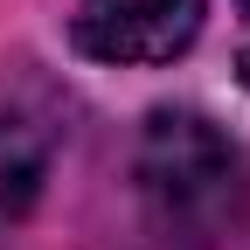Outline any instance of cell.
Masks as SVG:
<instances>
[{
  "label": "cell",
  "instance_id": "cell-3",
  "mask_svg": "<svg viewBox=\"0 0 250 250\" xmlns=\"http://www.w3.org/2000/svg\"><path fill=\"white\" fill-rule=\"evenodd\" d=\"M56 153H62V111L56 104H42V98L0 104V250L35 215Z\"/></svg>",
  "mask_w": 250,
  "mask_h": 250
},
{
  "label": "cell",
  "instance_id": "cell-2",
  "mask_svg": "<svg viewBox=\"0 0 250 250\" xmlns=\"http://www.w3.org/2000/svg\"><path fill=\"white\" fill-rule=\"evenodd\" d=\"M208 0H70V49L104 70H167L195 49Z\"/></svg>",
  "mask_w": 250,
  "mask_h": 250
},
{
  "label": "cell",
  "instance_id": "cell-4",
  "mask_svg": "<svg viewBox=\"0 0 250 250\" xmlns=\"http://www.w3.org/2000/svg\"><path fill=\"white\" fill-rule=\"evenodd\" d=\"M236 21H243V70H250V0H236Z\"/></svg>",
  "mask_w": 250,
  "mask_h": 250
},
{
  "label": "cell",
  "instance_id": "cell-1",
  "mask_svg": "<svg viewBox=\"0 0 250 250\" xmlns=\"http://www.w3.org/2000/svg\"><path fill=\"white\" fill-rule=\"evenodd\" d=\"M132 188L167 250H229L250 236V153L195 104H160L139 125Z\"/></svg>",
  "mask_w": 250,
  "mask_h": 250
}]
</instances>
